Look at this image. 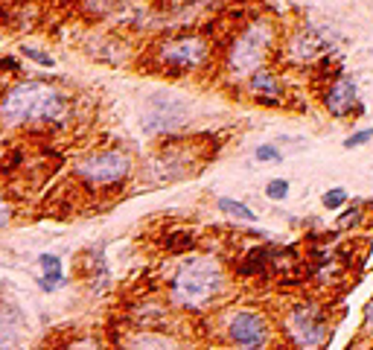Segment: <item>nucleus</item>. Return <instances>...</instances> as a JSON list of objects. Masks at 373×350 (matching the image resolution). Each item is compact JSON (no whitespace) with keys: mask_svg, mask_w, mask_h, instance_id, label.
Instances as JSON below:
<instances>
[{"mask_svg":"<svg viewBox=\"0 0 373 350\" xmlns=\"http://www.w3.org/2000/svg\"><path fill=\"white\" fill-rule=\"evenodd\" d=\"M268 44H271V27H268V23H251V27H248L239 39L233 41L228 65L236 73L257 70L259 65H263L266 53H268Z\"/></svg>","mask_w":373,"mask_h":350,"instance_id":"obj_4","label":"nucleus"},{"mask_svg":"<svg viewBox=\"0 0 373 350\" xmlns=\"http://www.w3.org/2000/svg\"><path fill=\"white\" fill-rule=\"evenodd\" d=\"M126 350H181V347L172 342L169 336H149V333H143V336H134Z\"/></svg>","mask_w":373,"mask_h":350,"instance_id":"obj_11","label":"nucleus"},{"mask_svg":"<svg viewBox=\"0 0 373 350\" xmlns=\"http://www.w3.org/2000/svg\"><path fill=\"white\" fill-rule=\"evenodd\" d=\"M257 161H280V149L277 146H259L254 152Z\"/></svg>","mask_w":373,"mask_h":350,"instance_id":"obj_17","label":"nucleus"},{"mask_svg":"<svg viewBox=\"0 0 373 350\" xmlns=\"http://www.w3.org/2000/svg\"><path fill=\"white\" fill-rule=\"evenodd\" d=\"M266 196H268V198H275V202H280V198L289 196V181H283V178L268 181V184H266Z\"/></svg>","mask_w":373,"mask_h":350,"instance_id":"obj_14","label":"nucleus"},{"mask_svg":"<svg viewBox=\"0 0 373 350\" xmlns=\"http://www.w3.org/2000/svg\"><path fill=\"white\" fill-rule=\"evenodd\" d=\"M228 336L236 347L242 350H259L268 342V324L259 312H236L231 318Z\"/></svg>","mask_w":373,"mask_h":350,"instance_id":"obj_8","label":"nucleus"},{"mask_svg":"<svg viewBox=\"0 0 373 350\" xmlns=\"http://www.w3.org/2000/svg\"><path fill=\"white\" fill-rule=\"evenodd\" d=\"M129 169H131L129 155L120 152V149H108V152H96L91 158H85L76 167V175L91 187H111V184L126 181Z\"/></svg>","mask_w":373,"mask_h":350,"instance_id":"obj_3","label":"nucleus"},{"mask_svg":"<svg viewBox=\"0 0 373 350\" xmlns=\"http://www.w3.org/2000/svg\"><path fill=\"white\" fill-rule=\"evenodd\" d=\"M9 219H12V207H9L6 198L0 196V228H3V225H9Z\"/></svg>","mask_w":373,"mask_h":350,"instance_id":"obj_19","label":"nucleus"},{"mask_svg":"<svg viewBox=\"0 0 373 350\" xmlns=\"http://www.w3.org/2000/svg\"><path fill=\"white\" fill-rule=\"evenodd\" d=\"M327 111L335 117H344L347 111H350L356 105V82L353 79H339L332 82V88L327 91Z\"/></svg>","mask_w":373,"mask_h":350,"instance_id":"obj_9","label":"nucleus"},{"mask_svg":"<svg viewBox=\"0 0 373 350\" xmlns=\"http://www.w3.org/2000/svg\"><path fill=\"white\" fill-rule=\"evenodd\" d=\"M347 202V190H341V187H332V190L324 193V207H341Z\"/></svg>","mask_w":373,"mask_h":350,"instance_id":"obj_15","label":"nucleus"},{"mask_svg":"<svg viewBox=\"0 0 373 350\" xmlns=\"http://www.w3.org/2000/svg\"><path fill=\"white\" fill-rule=\"evenodd\" d=\"M21 53H23V56H30L32 61H39V65H44V68H53V65H56V61L50 59L47 53H39V50H32V47H27V44L21 47Z\"/></svg>","mask_w":373,"mask_h":350,"instance_id":"obj_16","label":"nucleus"},{"mask_svg":"<svg viewBox=\"0 0 373 350\" xmlns=\"http://www.w3.org/2000/svg\"><path fill=\"white\" fill-rule=\"evenodd\" d=\"M186 120V103L178 96L169 94H155L149 99V105L143 111V126L146 132H167V129H178Z\"/></svg>","mask_w":373,"mask_h":350,"instance_id":"obj_7","label":"nucleus"},{"mask_svg":"<svg viewBox=\"0 0 373 350\" xmlns=\"http://www.w3.org/2000/svg\"><path fill=\"white\" fill-rule=\"evenodd\" d=\"M210 56V47L202 35H175L158 47V61L160 65H169V68H178V70H190L204 65Z\"/></svg>","mask_w":373,"mask_h":350,"instance_id":"obj_5","label":"nucleus"},{"mask_svg":"<svg viewBox=\"0 0 373 350\" xmlns=\"http://www.w3.org/2000/svg\"><path fill=\"white\" fill-rule=\"evenodd\" d=\"M277 79L271 76V73H254L251 76V91L257 94H277Z\"/></svg>","mask_w":373,"mask_h":350,"instance_id":"obj_13","label":"nucleus"},{"mask_svg":"<svg viewBox=\"0 0 373 350\" xmlns=\"http://www.w3.org/2000/svg\"><path fill=\"white\" fill-rule=\"evenodd\" d=\"M222 289V269L210 257H193L172 280V298L181 307H204Z\"/></svg>","mask_w":373,"mask_h":350,"instance_id":"obj_2","label":"nucleus"},{"mask_svg":"<svg viewBox=\"0 0 373 350\" xmlns=\"http://www.w3.org/2000/svg\"><path fill=\"white\" fill-rule=\"evenodd\" d=\"M373 137V129H365V132H359V134H353V137H347V149H356V146H362V143H367Z\"/></svg>","mask_w":373,"mask_h":350,"instance_id":"obj_18","label":"nucleus"},{"mask_svg":"<svg viewBox=\"0 0 373 350\" xmlns=\"http://www.w3.org/2000/svg\"><path fill=\"white\" fill-rule=\"evenodd\" d=\"M67 114V99L47 82H21L0 99V120L6 126L23 123H58Z\"/></svg>","mask_w":373,"mask_h":350,"instance_id":"obj_1","label":"nucleus"},{"mask_svg":"<svg viewBox=\"0 0 373 350\" xmlns=\"http://www.w3.org/2000/svg\"><path fill=\"white\" fill-rule=\"evenodd\" d=\"M219 210H222V214H228V216L242 219V222H254L257 219L251 207H245L242 202H233V198H219Z\"/></svg>","mask_w":373,"mask_h":350,"instance_id":"obj_12","label":"nucleus"},{"mask_svg":"<svg viewBox=\"0 0 373 350\" xmlns=\"http://www.w3.org/2000/svg\"><path fill=\"white\" fill-rule=\"evenodd\" d=\"M367 324H373V304L367 307Z\"/></svg>","mask_w":373,"mask_h":350,"instance_id":"obj_21","label":"nucleus"},{"mask_svg":"<svg viewBox=\"0 0 373 350\" xmlns=\"http://www.w3.org/2000/svg\"><path fill=\"white\" fill-rule=\"evenodd\" d=\"M286 327H289V336H292V342L297 347L312 350V347H318L321 342H324V336H327V316L318 307L303 304V307L292 309Z\"/></svg>","mask_w":373,"mask_h":350,"instance_id":"obj_6","label":"nucleus"},{"mask_svg":"<svg viewBox=\"0 0 373 350\" xmlns=\"http://www.w3.org/2000/svg\"><path fill=\"white\" fill-rule=\"evenodd\" d=\"M39 266L44 269V278H41V289L50 292L56 289L58 283H65V271H61V260L56 254H41L39 257Z\"/></svg>","mask_w":373,"mask_h":350,"instance_id":"obj_10","label":"nucleus"},{"mask_svg":"<svg viewBox=\"0 0 373 350\" xmlns=\"http://www.w3.org/2000/svg\"><path fill=\"white\" fill-rule=\"evenodd\" d=\"M67 350H103L96 342H91V339H82V342H76V344H70Z\"/></svg>","mask_w":373,"mask_h":350,"instance_id":"obj_20","label":"nucleus"}]
</instances>
